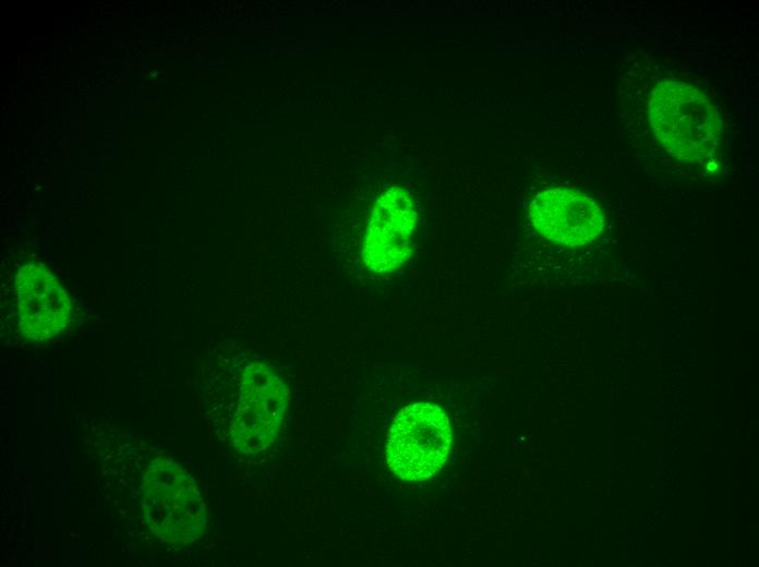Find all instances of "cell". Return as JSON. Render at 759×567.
Wrapping results in <instances>:
<instances>
[{
	"mask_svg": "<svg viewBox=\"0 0 759 567\" xmlns=\"http://www.w3.org/2000/svg\"><path fill=\"white\" fill-rule=\"evenodd\" d=\"M649 109L655 135L678 159L699 161L714 150L720 118L699 89L682 82H662L652 92Z\"/></svg>",
	"mask_w": 759,
	"mask_h": 567,
	"instance_id": "6da1fadb",
	"label": "cell"
},
{
	"mask_svg": "<svg viewBox=\"0 0 759 567\" xmlns=\"http://www.w3.org/2000/svg\"><path fill=\"white\" fill-rule=\"evenodd\" d=\"M451 444V429L438 407L418 402L402 408L389 430L386 460L400 479L423 481L443 467Z\"/></svg>",
	"mask_w": 759,
	"mask_h": 567,
	"instance_id": "7a4b0ae2",
	"label": "cell"
},
{
	"mask_svg": "<svg viewBox=\"0 0 759 567\" xmlns=\"http://www.w3.org/2000/svg\"><path fill=\"white\" fill-rule=\"evenodd\" d=\"M146 521L166 542H189L205 524V507L190 476L168 459L147 469L143 487Z\"/></svg>",
	"mask_w": 759,
	"mask_h": 567,
	"instance_id": "3957f363",
	"label": "cell"
},
{
	"mask_svg": "<svg viewBox=\"0 0 759 567\" xmlns=\"http://www.w3.org/2000/svg\"><path fill=\"white\" fill-rule=\"evenodd\" d=\"M417 210L401 188L387 190L376 202L363 245V262L375 273L398 268L409 257Z\"/></svg>",
	"mask_w": 759,
	"mask_h": 567,
	"instance_id": "277c9868",
	"label": "cell"
},
{
	"mask_svg": "<svg viewBox=\"0 0 759 567\" xmlns=\"http://www.w3.org/2000/svg\"><path fill=\"white\" fill-rule=\"evenodd\" d=\"M530 219L546 239L567 246L583 245L600 234L603 215L586 194L568 189L546 190L530 204Z\"/></svg>",
	"mask_w": 759,
	"mask_h": 567,
	"instance_id": "5b68a950",
	"label": "cell"
},
{
	"mask_svg": "<svg viewBox=\"0 0 759 567\" xmlns=\"http://www.w3.org/2000/svg\"><path fill=\"white\" fill-rule=\"evenodd\" d=\"M20 328L32 340H46L60 334L71 319V300L50 270L28 263L15 280Z\"/></svg>",
	"mask_w": 759,
	"mask_h": 567,
	"instance_id": "8992f818",
	"label": "cell"
},
{
	"mask_svg": "<svg viewBox=\"0 0 759 567\" xmlns=\"http://www.w3.org/2000/svg\"><path fill=\"white\" fill-rule=\"evenodd\" d=\"M284 390L278 379L260 366L244 376L233 439L246 453L262 450L274 437L284 410Z\"/></svg>",
	"mask_w": 759,
	"mask_h": 567,
	"instance_id": "52a82bcc",
	"label": "cell"
}]
</instances>
